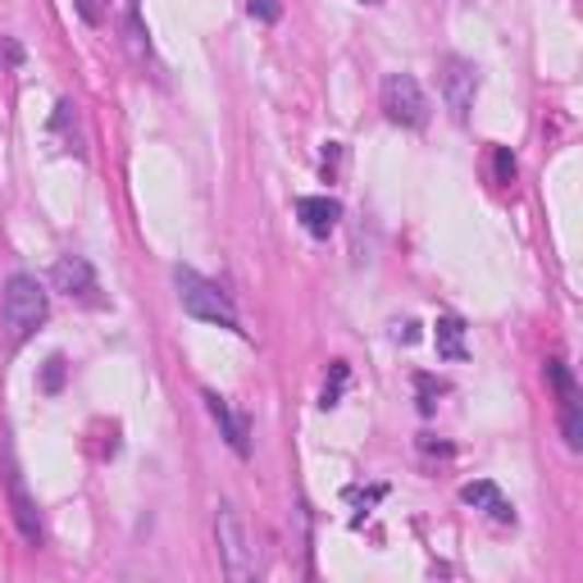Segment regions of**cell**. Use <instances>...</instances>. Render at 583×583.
<instances>
[{"label":"cell","instance_id":"6da1fadb","mask_svg":"<svg viewBox=\"0 0 583 583\" xmlns=\"http://www.w3.org/2000/svg\"><path fill=\"white\" fill-rule=\"evenodd\" d=\"M174 288H178V301H183V311L191 319H201V324H219V328H229V333H246L237 311H233V301L219 292L210 279H201L197 269H174Z\"/></svg>","mask_w":583,"mask_h":583},{"label":"cell","instance_id":"7a4b0ae2","mask_svg":"<svg viewBox=\"0 0 583 583\" xmlns=\"http://www.w3.org/2000/svg\"><path fill=\"white\" fill-rule=\"evenodd\" d=\"M0 311H5V324H10V338L23 342L46 324V292L33 273H14L5 283V296H0Z\"/></svg>","mask_w":583,"mask_h":583},{"label":"cell","instance_id":"3957f363","mask_svg":"<svg viewBox=\"0 0 583 583\" xmlns=\"http://www.w3.org/2000/svg\"><path fill=\"white\" fill-rule=\"evenodd\" d=\"M378 101H383V115L393 124H401V128H424L429 124V96L410 73H387L383 88H378Z\"/></svg>","mask_w":583,"mask_h":583},{"label":"cell","instance_id":"277c9868","mask_svg":"<svg viewBox=\"0 0 583 583\" xmlns=\"http://www.w3.org/2000/svg\"><path fill=\"white\" fill-rule=\"evenodd\" d=\"M214 529H219V551H224V570L229 579L246 583L256 574V547L252 538H246V524L233 506H219V520H214Z\"/></svg>","mask_w":583,"mask_h":583},{"label":"cell","instance_id":"5b68a950","mask_svg":"<svg viewBox=\"0 0 583 583\" xmlns=\"http://www.w3.org/2000/svg\"><path fill=\"white\" fill-rule=\"evenodd\" d=\"M442 96H447L452 119L465 124L469 109H475V96H479V69L460 60V55H447V60H442Z\"/></svg>","mask_w":583,"mask_h":583},{"label":"cell","instance_id":"8992f818","mask_svg":"<svg viewBox=\"0 0 583 583\" xmlns=\"http://www.w3.org/2000/svg\"><path fill=\"white\" fill-rule=\"evenodd\" d=\"M50 283L55 292H65V296H78V301H96V269L82 260V256H60L50 265Z\"/></svg>","mask_w":583,"mask_h":583},{"label":"cell","instance_id":"52a82bcc","mask_svg":"<svg viewBox=\"0 0 583 583\" xmlns=\"http://www.w3.org/2000/svg\"><path fill=\"white\" fill-rule=\"evenodd\" d=\"M5 483H10V506H14V524H19L23 543L42 547V515H37V502H33V497H27V488H23V475L14 469V460H10V475H5Z\"/></svg>","mask_w":583,"mask_h":583},{"label":"cell","instance_id":"ba28073f","mask_svg":"<svg viewBox=\"0 0 583 583\" xmlns=\"http://www.w3.org/2000/svg\"><path fill=\"white\" fill-rule=\"evenodd\" d=\"M201 401H206V410H210V420L219 424V433L229 438V447H233L237 456H252V442H246V420H242V415H233V406L219 397V393H210V387L201 393Z\"/></svg>","mask_w":583,"mask_h":583},{"label":"cell","instance_id":"9c48e42d","mask_svg":"<svg viewBox=\"0 0 583 583\" xmlns=\"http://www.w3.org/2000/svg\"><path fill=\"white\" fill-rule=\"evenodd\" d=\"M460 502H465V506H475V511H483V515H488V520H497V524H515L511 502L502 497V488L488 483V479L465 483V488H460Z\"/></svg>","mask_w":583,"mask_h":583},{"label":"cell","instance_id":"30bf717a","mask_svg":"<svg viewBox=\"0 0 583 583\" xmlns=\"http://www.w3.org/2000/svg\"><path fill=\"white\" fill-rule=\"evenodd\" d=\"M296 219L305 224V233H311V237H328L333 229H338L342 206L333 201V197H301L296 201Z\"/></svg>","mask_w":583,"mask_h":583},{"label":"cell","instance_id":"8fae6325","mask_svg":"<svg viewBox=\"0 0 583 583\" xmlns=\"http://www.w3.org/2000/svg\"><path fill=\"white\" fill-rule=\"evenodd\" d=\"M438 355L442 360H465L469 347H465V324L460 319H438Z\"/></svg>","mask_w":583,"mask_h":583},{"label":"cell","instance_id":"7c38bea8","mask_svg":"<svg viewBox=\"0 0 583 583\" xmlns=\"http://www.w3.org/2000/svg\"><path fill=\"white\" fill-rule=\"evenodd\" d=\"M73 10H78V19L88 27H105L109 10H115V0H73Z\"/></svg>","mask_w":583,"mask_h":583},{"label":"cell","instance_id":"4fadbf2b","mask_svg":"<svg viewBox=\"0 0 583 583\" xmlns=\"http://www.w3.org/2000/svg\"><path fill=\"white\" fill-rule=\"evenodd\" d=\"M342 387H347V365L338 360V365H333V383H324V397H319V406H324V410H333V406H338Z\"/></svg>","mask_w":583,"mask_h":583},{"label":"cell","instance_id":"5bb4252c","mask_svg":"<svg viewBox=\"0 0 583 583\" xmlns=\"http://www.w3.org/2000/svg\"><path fill=\"white\" fill-rule=\"evenodd\" d=\"M60 383H65V355H50V360H46L42 387H46V393H60Z\"/></svg>","mask_w":583,"mask_h":583},{"label":"cell","instance_id":"9a60e30c","mask_svg":"<svg viewBox=\"0 0 583 583\" xmlns=\"http://www.w3.org/2000/svg\"><path fill=\"white\" fill-rule=\"evenodd\" d=\"M497 178L502 183H515V155L506 147H497Z\"/></svg>","mask_w":583,"mask_h":583},{"label":"cell","instance_id":"2e32d148","mask_svg":"<svg viewBox=\"0 0 583 583\" xmlns=\"http://www.w3.org/2000/svg\"><path fill=\"white\" fill-rule=\"evenodd\" d=\"M246 10H252V19H265V23H273V19L283 14V10H279V0H252Z\"/></svg>","mask_w":583,"mask_h":583},{"label":"cell","instance_id":"e0dca14e","mask_svg":"<svg viewBox=\"0 0 583 583\" xmlns=\"http://www.w3.org/2000/svg\"><path fill=\"white\" fill-rule=\"evenodd\" d=\"M0 60H5V65H19V60H23V50H19V42H10V37H0Z\"/></svg>","mask_w":583,"mask_h":583},{"label":"cell","instance_id":"ac0fdd59","mask_svg":"<svg viewBox=\"0 0 583 583\" xmlns=\"http://www.w3.org/2000/svg\"><path fill=\"white\" fill-rule=\"evenodd\" d=\"M393 338H397V342H415V324H397Z\"/></svg>","mask_w":583,"mask_h":583}]
</instances>
